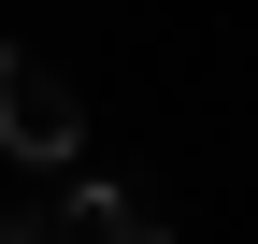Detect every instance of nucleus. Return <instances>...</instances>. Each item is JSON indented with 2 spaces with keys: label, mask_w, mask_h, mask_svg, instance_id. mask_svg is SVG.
Listing matches in <instances>:
<instances>
[{
  "label": "nucleus",
  "mask_w": 258,
  "mask_h": 244,
  "mask_svg": "<svg viewBox=\"0 0 258 244\" xmlns=\"http://www.w3.org/2000/svg\"><path fill=\"white\" fill-rule=\"evenodd\" d=\"M72 144H86V101H72V72L0 43V158H72Z\"/></svg>",
  "instance_id": "obj_1"
},
{
  "label": "nucleus",
  "mask_w": 258,
  "mask_h": 244,
  "mask_svg": "<svg viewBox=\"0 0 258 244\" xmlns=\"http://www.w3.org/2000/svg\"><path fill=\"white\" fill-rule=\"evenodd\" d=\"M15 244H29V230H15Z\"/></svg>",
  "instance_id": "obj_3"
},
{
  "label": "nucleus",
  "mask_w": 258,
  "mask_h": 244,
  "mask_svg": "<svg viewBox=\"0 0 258 244\" xmlns=\"http://www.w3.org/2000/svg\"><path fill=\"white\" fill-rule=\"evenodd\" d=\"M29 244H172V230H158L129 187H72V201H57V216L29 230Z\"/></svg>",
  "instance_id": "obj_2"
}]
</instances>
